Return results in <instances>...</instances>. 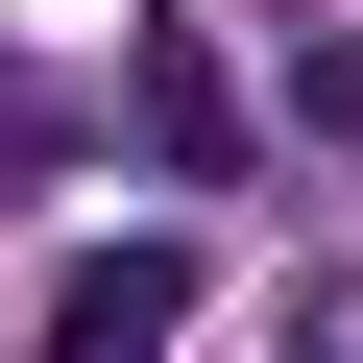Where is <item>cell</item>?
<instances>
[{
    "mask_svg": "<svg viewBox=\"0 0 363 363\" xmlns=\"http://www.w3.org/2000/svg\"><path fill=\"white\" fill-rule=\"evenodd\" d=\"M169 315H194V242H73L49 363H169Z\"/></svg>",
    "mask_w": 363,
    "mask_h": 363,
    "instance_id": "cell-1",
    "label": "cell"
},
{
    "mask_svg": "<svg viewBox=\"0 0 363 363\" xmlns=\"http://www.w3.org/2000/svg\"><path fill=\"white\" fill-rule=\"evenodd\" d=\"M145 145L194 169V194H218V169L267 145V121H242V73H218V25H194V0H145Z\"/></svg>",
    "mask_w": 363,
    "mask_h": 363,
    "instance_id": "cell-2",
    "label": "cell"
}]
</instances>
